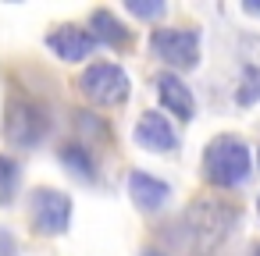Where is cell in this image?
<instances>
[{"label": "cell", "mask_w": 260, "mask_h": 256, "mask_svg": "<svg viewBox=\"0 0 260 256\" xmlns=\"http://www.w3.org/2000/svg\"><path fill=\"white\" fill-rule=\"evenodd\" d=\"M203 174L217 189H235L249 178V150L235 135H217L203 150Z\"/></svg>", "instance_id": "obj_1"}, {"label": "cell", "mask_w": 260, "mask_h": 256, "mask_svg": "<svg viewBox=\"0 0 260 256\" xmlns=\"http://www.w3.org/2000/svg\"><path fill=\"white\" fill-rule=\"evenodd\" d=\"M79 89L86 100H93L96 107H118L128 100V75L121 64H111V61H100V64H89L79 79Z\"/></svg>", "instance_id": "obj_2"}, {"label": "cell", "mask_w": 260, "mask_h": 256, "mask_svg": "<svg viewBox=\"0 0 260 256\" xmlns=\"http://www.w3.org/2000/svg\"><path fill=\"white\" fill-rule=\"evenodd\" d=\"M47 128H50V114H47V107H40L36 100H11L8 103V118H4V132H8V139L15 142V146H25V150H32V146H40L43 142V135H47Z\"/></svg>", "instance_id": "obj_3"}, {"label": "cell", "mask_w": 260, "mask_h": 256, "mask_svg": "<svg viewBox=\"0 0 260 256\" xmlns=\"http://www.w3.org/2000/svg\"><path fill=\"white\" fill-rule=\"evenodd\" d=\"M150 50L175 71H189L200 64V32L196 29H153Z\"/></svg>", "instance_id": "obj_4"}, {"label": "cell", "mask_w": 260, "mask_h": 256, "mask_svg": "<svg viewBox=\"0 0 260 256\" xmlns=\"http://www.w3.org/2000/svg\"><path fill=\"white\" fill-rule=\"evenodd\" d=\"M29 217H32V228L40 235H64L68 224H72V199L68 192L61 189H32L29 196Z\"/></svg>", "instance_id": "obj_5"}, {"label": "cell", "mask_w": 260, "mask_h": 256, "mask_svg": "<svg viewBox=\"0 0 260 256\" xmlns=\"http://www.w3.org/2000/svg\"><path fill=\"white\" fill-rule=\"evenodd\" d=\"M47 47L61 61H86L96 50V36L89 29H79V25H61V29H54L47 36Z\"/></svg>", "instance_id": "obj_6"}, {"label": "cell", "mask_w": 260, "mask_h": 256, "mask_svg": "<svg viewBox=\"0 0 260 256\" xmlns=\"http://www.w3.org/2000/svg\"><path fill=\"white\" fill-rule=\"evenodd\" d=\"M136 142L143 150H150V153H171L178 146V135H175V128H171V121L164 114L146 111L139 118V125H136Z\"/></svg>", "instance_id": "obj_7"}, {"label": "cell", "mask_w": 260, "mask_h": 256, "mask_svg": "<svg viewBox=\"0 0 260 256\" xmlns=\"http://www.w3.org/2000/svg\"><path fill=\"white\" fill-rule=\"evenodd\" d=\"M157 96H160V103H164L168 114H175L178 121H192V114H196V100H192L189 86H185L175 71H164V75L157 79Z\"/></svg>", "instance_id": "obj_8"}, {"label": "cell", "mask_w": 260, "mask_h": 256, "mask_svg": "<svg viewBox=\"0 0 260 256\" xmlns=\"http://www.w3.org/2000/svg\"><path fill=\"white\" fill-rule=\"evenodd\" d=\"M128 196H132V203L139 210L153 213V210H160L171 199V185L160 181V178H153V174H146V171H132L128 174Z\"/></svg>", "instance_id": "obj_9"}, {"label": "cell", "mask_w": 260, "mask_h": 256, "mask_svg": "<svg viewBox=\"0 0 260 256\" xmlns=\"http://www.w3.org/2000/svg\"><path fill=\"white\" fill-rule=\"evenodd\" d=\"M89 25H93L96 43H107V47H125V43H128V29H125L107 8L93 11V15H89Z\"/></svg>", "instance_id": "obj_10"}, {"label": "cell", "mask_w": 260, "mask_h": 256, "mask_svg": "<svg viewBox=\"0 0 260 256\" xmlns=\"http://www.w3.org/2000/svg\"><path fill=\"white\" fill-rule=\"evenodd\" d=\"M57 157H61V164H64L75 178H82V181H96V164H93V153H89L82 142H64Z\"/></svg>", "instance_id": "obj_11"}, {"label": "cell", "mask_w": 260, "mask_h": 256, "mask_svg": "<svg viewBox=\"0 0 260 256\" xmlns=\"http://www.w3.org/2000/svg\"><path fill=\"white\" fill-rule=\"evenodd\" d=\"M15 185H18V164L0 153V203L4 206L15 199Z\"/></svg>", "instance_id": "obj_12"}, {"label": "cell", "mask_w": 260, "mask_h": 256, "mask_svg": "<svg viewBox=\"0 0 260 256\" xmlns=\"http://www.w3.org/2000/svg\"><path fill=\"white\" fill-rule=\"evenodd\" d=\"M260 96V71H246V82H242V89H239V103H253Z\"/></svg>", "instance_id": "obj_13"}, {"label": "cell", "mask_w": 260, "mask_h": 256, "mask_svg": "<svg viewBox=\"0 0 260 256\" xmlns=\"http://www.w3.org/2000/svg\"><path fill=\"white\" fill-rule=\"evenodd\" d=\"M128 11L136 18H160L164 15V4H143V0H128Z\"/></svg>", "instance_id": "obj_14"}, {"label": "cell", "mask_w": 260, "mask_h": 256, "mask_svg": "<svg viewBox=\"0 0 260 256\" xmlns=\"http://www.w3.org/2000/svg\"><path fill=\"white\" fill-rule=\"evenodd\" d=\"M0 256H18V242L8 228H0Z\"/></svg>", "instance_id": "obj_15"}, {"label": "cell", "mask_w": 260, "mask_h": 256, "mask_svg": "<svg viewBox=\"0 0 260 256\" xmlns=\"http://www.w3.org/2000/svg\"><path fill=\"white\" fill-rule=\"evenodd\" d=\"M242 11H246V15H256V18H260V4H253V0H249V4H242Z\"/></svg>", "instance_id": "obj_16"}, {"label": "cell", "mask_w": 260, "mask_h": 256, "mask_svg": "<svg viewBox=\"0 0 260 256\" xmlns=\"http://www.w3.org/2000/svg\"><path fill=\"white\" fill-rule=\"evenodd\" d=\"M143 256H164V252H157V249H146V252H143Z\"/></svg>", "instance_id": "obj_17"}, {"label": "cell", "mask_w": 260, "mask_h": 256, "mask_svg": "<svg viewBox=\"0 0 260 256\" xmlns=\"http://www.w3.org/2000/svg\"><path fill=\"white\" fill-rule=\"evenodd\" d=\"M253 256H260V245H256V249H253Z\"/></svg>", "instance_id": "obj_18"}, {"label": "cell", "mask_w": 260, "mask_h": 256, "mask_svg": "<svg viewBox=\"0 0 260 256\" xmlns=\"http://www.w3.org/2000/svg\"><path fill=\"white\" fill-rule=\"evenodd\" d=\"M256 213H260V199H256Z\"/></svg>", "instance_id": "obj_19"}]
</instances>
